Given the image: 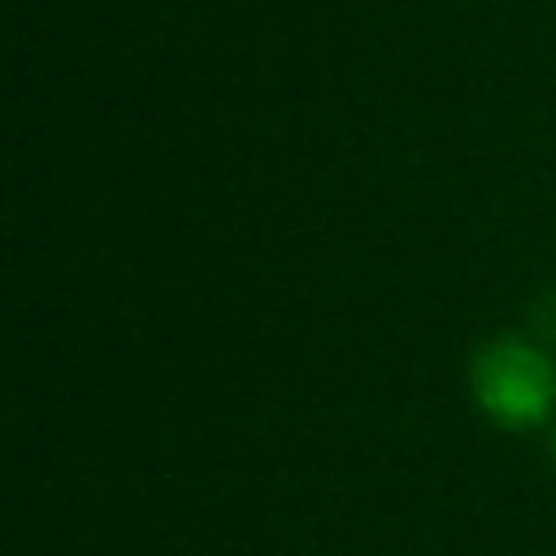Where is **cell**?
Instances as JSON below:
<instances>
[{"instance_id": "obj_1", "label": "cell", "mask_w": 556, "mask_h": 556, "mask_svg": "<svg viewBox=\"0 0 556 556\" xmlns=\"http://www.w3.org/2000/svg\"><path fill=\"white\" fill-rule=\"evenodd\" d=\"M473 395L478 408L508 430H530L543 426L552 417L556 404V369L547 361L543 348L508 334V339H491L478 356H473Z\"/></svg>"}]
</instances>
